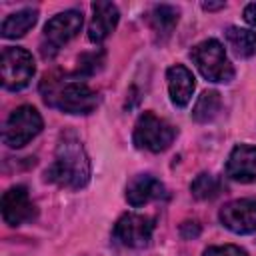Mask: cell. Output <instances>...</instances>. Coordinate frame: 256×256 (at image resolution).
<instances>
[{
	"mask_svg": "<svg viewBox=\"0 0 256 256\" xmlns=\"http://www.w3.org/2000/svg\"><path fill=\"white\" fill-rule=\"evenodd\" d=\"M46 180L68 190H80L88 184L90 160L78 138L64 136L58 142L54 160L46 170Z\"/></svg>",
	"mask_w": 256,
	"mask_h": 256,
	"instance_id": "1",
	"label": "cell"
},
{
	"mask_svg": "<svg viewBox=\"0 0 256 256\" xmlns=\"http://www.w3.org/2000/svg\"><path fill=\"white\" fill-rule=\"evenodd\" d=\"M44 102L66 114H90L98 104V94L80 80H54L44 76Z\"/></svg>",
	"mask_w": 256,
	"mask_h": 256,
	"instance_id": "2",
	"label": "cell"
},
{
	"mask_svg": "<svg viewBox=\"0 0 256 256\" xmlns=\"http://www.w3.org/2000/svg\"><path fill=\"white\" fill-rule=\"evenodd\" d=\"M190 58L200 70V74L210 82L228 84L234 78V68L224 52V46L214 38L196 44L190 50Z\"/></svg>",
	"mask_w": 256,
	"mask_h": 256,
	"instance_id": "3",
	"label": "cell"
},
{
	"mask_svg": "<svg viewBox=\"0 0 256 256\" xmlns=\"http://www.w3.org/2000/svg\"><path fill=\"white\" fill-rule=\"evenodd\" d=\"M176 138V130L162 118H158L154 112H144L136 120L134 126V146L148 152H162L166 150Z\"/></svg>",
	"mask_w": 256,
	"mask_h": 256,
	"instance_id": "4",
	"label": "cell"
},
{
	"mask_svg": "<svg viewBox=\"0 0 256 256\" xmlns=\"http://www.w3.org/2000/svg\"><path fill=\"white\" fill-rule=\"evenodd\" d=\"M44 128L42 116L34 106H18L6 120L2 140L10 148H22L26 146L32 138H36Z\"/></svg>",
	"mask_w": 256,
	"mask_h": 256,
	"instance_id": "5",
	"label": "cell"
},
{
	"mask_svg": "<svg viewBox=\"0 0 256 256\" xmlns=\"http://www.w3.org/2000/svg\"><path fill=\"white\" fill-rule=\"evenodd\" d=\"M82 28V14L78 10H64L50 18L44 26V40H42V56L52 58L58 50L70 42Z\"/></svg>",
	"mask_w": 256,
	"mask_h": 256,
	"instance_id": "6",
	"label": "cell"
},
{
	"mask_svg": "<svg viewBox=\"0 0 256 256\" xmlns=\"http://www.w3.org/2000/svg\"><path fill=\"white\" fill-rule=\"evenodd\" d=\"M0 72L2 86L6 90H22L30 84L36 72L34 58L24 48H4L0 58Z\"/></svg>",
	"mask_w": 256,
	"mask_h": 256,
	"instance_id": "7",
	"label": "cell"
},
{
	"mask_svg": "<svg viewBox=\"0 0 256 256\" xmlns=\"http://www.w3.org/2000/svg\"><path fill=\"white\" fill-rule=\"evenodd\" d=\"M154 232V222L148 216L136 214V212H126L118 218L114 226V236L120 244L128 248H142L150 242Z\"/></svg>",
	"mask_w": 256,
	"mask_h": 256,
	"instance_id": "8",
	"label": "cell"
},
{
	"mask_svg": "<svg viewBox=\"0 0 256 256\" xmlns=\"http://www.w3.org/2000/svg\"><path fill=\"white\" fill-rule=\"evenodd\" d=\"M220 222L234 234H250L256 230V198H240L228 202L220 210Z\"/></svg>",
	"mask_w": 256,
	"mask_h": 256,
	"instance_id": "9",
	"label": "cell"
},
{
	"mask_svg": "<svg viewBox=\"0 0 256 256\" xmlns=\"http://www.w3.org/2000/svg\"><path fill=\"white\" fill-rule=\"evenodd\" d=\"M36 206L24 186H12L2 194V218L8 226H20L32 220Z\"/></svg>",
	"mask_w": 256,
	"mask_h": 256,
	"instance_id": "10",
	"label": "cell"
},
{
	"mask_svg": "<svg viewBox=\"0 0 256 256\" xmlns=\"http://www.w3.org/2000/svg\"><path fill=\"white\" fill-rule=\"evenodd\" d=\"M226 174L242 184L256 180V146L250 144H238L228 156L226 162Z\"/></svg>",
	"mask_w": 256,
	"mask_h": 256,
	"instance_id": "11",
	"label": "cell"
},
{
	"mask_svg": "<svg viewBox=\"0 0 256 256\" xmlns=\"http://www.w3.org/2000/svg\"><path fill=\"white\" fill-rule=\"evenodd\" d=\"M164 196H166L164 184L158 178H154L152 174H138L126 186V200L134 208L144 206V204L164 198Z\"/></svg>",
	"mask_w": 256,
	"mask_h": 256,
	"instance_id": "12",
	"label": "cell"
},
{
	"mask_svg": "<svg viewBox=\"0 0 256 256\" xmlns=\"http://www.w3.org/2000/svg\"><path fill=\"white\" fill-rule=\"evenodd\" d=\"M118 8L112 2H94L92 4V20L88 24V38L96 44L104 42L118 24Z\"/></svg>",
	"mask_w": 256,
	"mask_h": 256,
	"instance_id": "13",
	"label": "cell"
},
{
	"mask_svg": "<svg viewBox=\"0 0 256 256\" xmlns=\"http://www.w3.org/2000/svg\"><path fill=\"white\" fill-rule=\"evenodd\" d=\"M166 82H168V94L174 106L184 108L194 92V74L182 66V64H174L166 70Z\"/></svg>",
	"mask_w": 256,
	"mask_h": 256,
	"instance_id": "14",
	"label": "cell"
},
{
	"mask_svg": "<svg viewBox=\"0 0 256 256\" xmlns=\"http://www.w3.org/2000/svg\"><path fill=\"white\" fill-rule=\"evenodd\" d=\"M36 20H38V12L32 8H24V10H18L10 16H6L0 32L4 38H20L36 24Z\"/></svg>",
	"mask_w": 256,
	"mask_h": 256,
	"instance_id": "15",
	"label": "cell"
},
{
	"mask_svg": "<svg viewBox=\"0 0 256 256\" xmlns=\"http://www.w3.org/2000/svg\"><path fill=\"white\" fill-rule=\"evenodd\" d=\"M228 46L234 50L236 56L240 58H250L256 54V32L246 30V28H238V26H230L224 32Z\"/></svg>",
	"mask_w": 256,
	"mask_h": 256,
	"instance_id": "16",
	"label": "cell"
},
{
	"mask_svg": "<svg viewBox=\"0 0 256 256\" xmlns=\"http://www.w3.org/2000/svg\"><path fill=\"white\" fill-rule=\"evenodd\" d=\"M178 8L170 4H158L148 12V24L156 34H170L178 24Z\"/></svg>",
	"mask_w": 256,
	"mask_h": 256,
	"instance_id": "17",
	"label": "cell"
},
{
	"mask_svg": "<svg viewBox=\"0 0 256 256\" xmlns=\"http://www.w3.org/2000/svg\"><path fill=\"white\" fill-rule=\"evenodd\" d=\"M222 106V98L216 90H206L200 94V98L196 100V106L192 110V118L196 122H210L218 116Z\"/></svg>",
	"mask_w": 256,
	"mask_h": 256,
	"instance_id": "18",
	"label": "cell"
},
{
	"mask_svg": "<svg viewBox=\"0 0 256 256\" xmlns=\"http://www.w3.org/2000/svg\"><path fill=\"white\" fill-rule=\"evenodd\" d=\"M190 190H192L194 198H198V200H212V198H216L220 194L222 184H220V180L216 176L202 172V174H198L194 178V182L190 184Z\"/></svg>",
	"mask_w": 256,
	"mask_h": 256,
	"instance_id": "19",
	"label": "cell"
},
{
	"mask_svg": "<svg viewBox=\"0 0 256 256\" xmlns=\"http://www.w3.org/2000/svg\"><path fill=\"white\" fill-rule=\"evenodd\" d=\"M104 62V52H90V54H82L78 58V66H76V76L80 78H86V76H92L94 72L100 70Z\"/></svg>",
	"mask_w": 256,
	"mask_h": 256,
	"instance_id": "20",
	"label": "cell"
},
{
	"mask_svg": "<svg viewBox=\"0 0 256 256\" xmlns=\"http://www.w3.org/2000/svg\"><path fill=\"white\" fill-rule=\"evenodd\" d=\"M202 256H248L240 246L224 244V246H208Z\"/></svg>",
	"mask_w": 256,
	"mask_h": 256,
	"instance_id": "21",
	"label": "cell"
},
{
	"mask_svg": "<svg viewBox=\"0 0 256 256\" xmlns=\"http://www.w3.org/2000/svg\"><path fill=\"white\" fill-rule=\"evenodd\" d=\"M180 234H182L184 238H196V236L200 234L198 222H184V224L180 226Z\"/></svg>",
	"mask_w": 256,
	"mask_h": 256,
	"instance_id": "22",
	"label": "cell"
},
{
	"mask_svg": "<svg viewBox=\"0 0 256 256\" xmlns=\"http://www.w3.org/2000/svg\"><path fill=\"white\" fill-rule=\"evenodd\" d=\"M244 20H246L248 24L256 26V2H252V4H248V6L244 8Z\"/></svg>",
	"mask_w": 256,
	"mask_h": 256,
	"instance_id": "23",
	"label": "cell"
},
{
	"mask_svg": "<svg viewBox=\"0 0 256 256\" xmlns=\"http://www.w3.org/2000/svg\"><path fill=\"white\" fill-rule=\"evenodd\" d=\"M202 8L204 10H218V8H224V2H204Z\"/></svg>",
	"mask_w": 256,
	"mask_h": 256,
	"instance_id": "24",
	"label": "cell"
}]
</instances>
